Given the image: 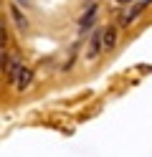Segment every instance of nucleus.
I'll return each mask as SVG.
<instances>
[{"label": "nucleus", "mask_w": 152, "mask_h": 157, "mask_svg": "<svg viewBox=\"0 0 152 157\" xmlns=\"http://www.w3.org/2000/svg\"><path fill=\"white\" fill-rule=\"evenodd\" d=\"M104 53V28H96L94 33L89 36L86 41V51H84V61H96V58Z\"/></svg>", "instance_id": "f257e3e1"}, {"label": "nucleus", "mask_w": 152, "mask_h": 157, "mask_svg": "<svg viewBox=\"0 0 152 157\" xmlns=\"http://www.w3.org/2000/svg\"><path fill=\"white\" fill-rule=\"evenodd\" d=\"M96 13H99V3H96V0H91V3L86 5V10L81 13V18H79V33H86L89 28H94Z\"/></svg>", "instance_id": "f03ea898"}, {"label": "nucleus", "mask_w": 152, "mask_h": 157, "mask_svg": "<svg viewBox=\"0 0 152 157\" xmlns=\"http://www.w3.org/2000/svg\"><path fill=\"white\" fill-rule=\"evenodd\" d=\"M25 66V61L20 56H5V51H3V71H5V76H8V81L13 84V78L20 74V68Z\"/></svg>", "instance_id": "7ed1b4c3"}, {"label": "nucleus", "mask_w": 152, "mask_h": 157, "mask_svg": "<svg viewBox=\"0 0 152 157\" xmlns=\"http://www.w3.org/2000/svg\"><path fill=\"white\" fill-rule=\"evenodd\" d=\"M30 84H33V68H30V66L25 63L23 68H20V74L13 78V84H10V86H13V91L23 94L25 89H30Z\"/></svg>", "instance_id": "20e7f679"}, {"label": "nucleus", "mask_w": 152, "mask_h": 157, "mask_svg": "<svg viewBox=\"0 0 152 157\" xmlns=\"http://www.w3.org/2000/svg\"><path fill=\"white\" fill-rule=\"evenodd\" d=\"M142 10H145V8H142L139 3H132V5H127L124 10H122V15H119V25L122 28H129L132 23L137 21V18L142 15Z\"/></svg>", "instance_id": "39448f33"}, {"label": "nucleus", "mask_w": 152, "mask_h": 157, "mask_svg": "<svg viewBox=\"0 0 152 157\" xmlns=\"http://www.w3.org/2000/svg\"><path fill=\"white\" fill-rule=\"evenodd\" d=\"M8 13H10V21H13V25L18 28V31H28V18H25V13L23 10H20V5L15 3V0H13V3H10L8 5Z\"/></svg>", "instance_id": "423d86ee"}, {"label": "nucleus", "mask_w": 152, "mask_h": 157, "mask_svg": "<svg viewBox=\"0 0 152 157\" xmlns=\"http://www.w3.org/2000/svg\"><path fill=\"white\" fill-rule=\"evenodd\" d=\"M114 46H117V28L114 25H107L104 28V53L114 51Z\"/></svg>", "instance_id": "0eeeda50"}, {"label": "nucleus", "mask_w": 152, "mask_h": 157, "mask_svg": "<svg viewBox=\"0 0 152 157\" xmlns=\"http://www.w3.org/2000/svg\"><path fill=\"white\" fill-rule=\"evenodd\" d=\"M114 3H117V5H124V8H127V5H132V3H137V0H114Z\"/></svg>", "instance_id": "6e6552de"}, {"label": "nucleus", "mask_w": 152, "mask_h": 157, "mask_svg": "<svg viewBox=\"0 0 152 157\" xmlns=\"http://www.w3.org/2000/svg\"><path fill=\"white\" fill-rule=\"evenodd\" d=\"M137 3H139L142 8H150V5H152V0H137Z\"/></svg>", "instance_id": "1a4fd4ad"}, {"label": "nucleus", "mask_w": 152, "mask_h": 157, "mask_svg": "<svg viewBox=\"0 0 152 157\" xmlns=\"http://www.w3.org/2000/svg\"><path fill=\"white\" fill-rule=\"evenodd\" d=\"M15 3H18V5H30L33 0H15Z\"/></svg>", "instance_id": "9d476101"}]
</instances>
